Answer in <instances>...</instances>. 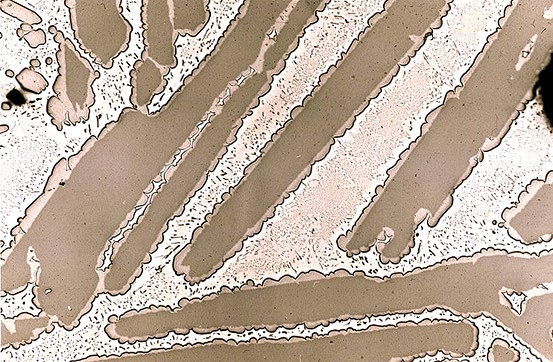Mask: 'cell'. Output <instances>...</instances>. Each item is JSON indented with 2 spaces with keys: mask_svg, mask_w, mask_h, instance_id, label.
<instances>
[{
  "mask_svg": "<svg viewBox=\"0 0 553 362\" xmlns=\"http://www.w3.org/2000/svg\"><path fill=\"white\" fill-rule=\"evenodd\" d=\"M389 147L388 118L369 104L260 231L216 271L219 283L233 291L248 282L261 286L267 279L297 278L310 271L328 276L344 269L370 276L373 251L349 256L337 241L352 230L388 177L387 169L400 154H390Z\"/></svg>",
  "mask_w": 553,
  "mask_h": 362,
  "instance_id": "cell-1",
  "label": "cell"
},
{
  "mask_svg": "<svg viewBox=\"0 0 553 362\" xmlns=\"http://www.w3.org/2000/svg\"><path fill=\"white\" fill-rule=\"evenodd\" d=\"M376 11L368 1H330L316 11L315 22L299 37L284 68L272 76L269 90L243 118L229 148L247 165L261 155L272 136L291 119V112L318 85L320 77L368 26Z\"/></svg>",
  "mask_w": 553,
  "mask_h": 362,
  "instance_id": "cell-2",
  "label": "cell"
},
{
  "mask_svg": "<svg viewBox=\"0 0 553 362\" xmlns=\"http://www.w3.org/2000/svg\"><path fill=\"white\" fill-rule=\"evenodd\" d=\"M142 4L140 0L121 1L122 15L131 24L132 31L127 49L112 59V67L105 69L96 62L90 63L100 76L92 83L94 103L89 107L85 124L96 138L107 124L118 121L125 108H136L130 101V72L145 50Z\"/></svg>",
  "mask_w": 553,
  "mask_h": 362,
  "instance_id": "cell-3",
  "label": "cell"
},
{
  "mask_svg": "<svg viewBox=\"0 0 553 362\" xmlns=\"http://www.w3.org/2000/svg\"><path fill=\"white\" fill-rule=\"evenodd\" d=\"M243 4V0H211L207 5L210 17L204 27L195 36H177V64L165 76L167 83L162 92L155 94L148 105L150 114L159 111L179 90L184 80L197 69L201 61L214 50Z\"/></svg>",
  "mask_w": 553,
  "mask_h": 362,
  "instance_id": "cell-4",
  "label": "cell"
},
{
  "mask_svg": "<svg viewBox=\"0 0 553 362\" xmlns=\"http://www.w3.org/2000/svg\"><path fill=\"white\" fill-rule=\"evenodd\" d=\"M24 7L33 10L42 18V23L33 24L31 30L43 29L48 31L51 26L60 30L65 38H68L75 46L76 50L90 63L95 62L90 52L84 50L74 36V31L70 26L69 10L65 1H14Z\"/></svg>",
  "mask_w": 553,
  "mask_h": 362,
  "instance_id": "cell-5",
  "label": "cell"
},
{
  "mask_svg": "<svg viewBox=\"0 0 553 362\" xmlns=\"http://www.w3.org/2000/svg\"><path fill=\"white\" fill-rule=\"evenodd\" d=\"M468 320L474 322L476 327L479 328V347L476 350L475 355L471 358H450L444 361H488V351L491 343L495 339L505 340L511 347L515 348L520 353L519 361H540L532 355L527 347L517 341L513 333H509L496 324V321L486 316H479L477 318L469 317Z\"/></svg>",
  "mask_w": 553,
  "mask_h": 362,
  "instance_id": "cell-6",
  "label": "cell"
},
{
  "mask_svg": "<svg viewBox=\"0 0 553 362\" xmlns=\"http://www.w3.org/2000/svg\"><path fill=\"white\" fill-rule=\"evenodd\" d=\"M31 254L28 252V264L31 267V278L33 279L32 283H28L27 288L18 294L10 295L5 294V297L1 296V314L6 317H15L20 313L27 312L34 316H37L42 312L41 308H37L33 305L32 299L35 294L32 292V288L36 286V272L39 267V262L37 260H31Z\"/></svg>",
  "mask_w": 553,
  "mask_h": 362,
  "instance_id": "cell-7",
  "label": "cell"
},
{
  "mask_svg": "<svg viewBox=\"0 0 553 362\" xmlns=\"http://www.w3.org/2000/svg\"><path fill=\"white\" fill-rule=\"evenodd\" d=\"M445 358H448L450 359L451 358V355H444V353L442 351H439L435 356L431 357V356H428L426 355V357L424 358H417V359H414V362H418V361H423V362H434V361H443Z\"/></svg>",
  "mask_w": 553,
  "mask_h": 362,
  "instance_id": "cell-8",
  "label": "cell"
}]
</instances>
